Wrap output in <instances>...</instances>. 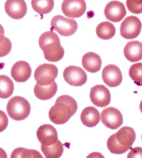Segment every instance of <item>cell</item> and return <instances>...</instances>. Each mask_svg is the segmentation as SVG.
<instances>
[{
    "instance_id": "cell-1",
    "label": "cell",
    "mask_w": 142,
    "mask_h": 158,
    "mask_svg": "<svg viewBox=\"0 0 142 158\" xmlns=\"http://www.w3.org/2000/svg\"><path fill=\"white\" fill-rule=\"evenodd\" d=\"M76 100L68 95H62L56 100L49 112V118L56 125L66 123L77 111Z\"/></svg>"
},
{
    "instance_id": "cell-2",
    "label": "cell",
    "mask_w": 142,
    "mask_h": 158,
    "mask_svg": "<svg viewBox=\"0 0 142 158\" xmlns=\"http://www.w3.org/2000/svg\"><path fill=\"white\" fill-rule=\"evenodd\" d=\"M39 46L44 53L45 59L49 61L57 62L64 56V50L61 45L57 34L52 31H46L40 36Z\"/></svg>"
},
{
    "instance_id": "cell-3",
    "label": "cell",
    "mask_w": 142,
    "mask_h": 158,
    "mask_svg": "<svg viewBox=\"0 0 142 158\" xmlns=\"http://www.w3.org/2000/svg\"><path fill=\"white\" fill-rule=\"evenodd\" d=\"M6 111L9 116L13 120H23L29 116L31 106L30 103L25 98L14 96L8 101Z\"/></svg>"
},
{
    "instance_id": "cell-4",
    "label": "cell",
    "mask_w": 142,
    "mask_h": 158,
    "mask_svg": "<svg viewBox=\"0 0 142 158\" xmlns=\"http://www.w3.org/2000/svg\"><path fill=\"white\" fill-rule=\"evenodd\" d=\"M57 66L53 64L45 63L39 66L34 72V78L37 84L42 86L51 85L58 76Z\"/></svg>"
},
{
    "instance_id": "cell-5",
    "label": "cell",
    "mask_w": 142,
    "mask_h": 158,
    "mask_svg": "<svg viewBox=\"0 0 142 158\" xmlns=\"http://www.w3.org/2000/svg\"><path fill=\"white\" fill-rule=\"evenodd\" d=\"M51 30L62 36H70L77 31V22L72 19H68L58 15L53 17L51 22Z\"/></svg>"
},
{
    "instance_id": "cell-6",
    "label": "cell",
    "mask_w": 142,
    "mask_h": 158,
    "mask_svg": "<svg viewBox=\"0 0 142 158\" xmlns=\"http://www.w3.org/2000/svg\"><path fill=\"white\" fill-rule=\"evenodd\" d=\"M142 23L139 18L130 15L122 21L120 26V35L126 39H133L140 33Z\"/></svg>"
},
{
    "instance_id": "cell-7",
    "label": "cell",
    "mask_w": 142,
    "mask_h": 158,
    "mask_svg": "<svg viewBox=\"0 0 142 158\" xmlns=\"http://www.w3.org/2000/svg\"><path fill=\"white\" fill-rule=\"evenodd\" d=\"M63 76L65 81L71 86H81L87 81V74L82 69L70 66L65 69Z\"/></svg>"
},
{
    "instance_id": "cell-8",
    "label": "cell",
    "mask_w": 142,
    "mask_h": 158,
    "mask_svg": "<svg viewBox=\"0 0 142 158\" xmlns=\"http://www.w3.org/2000/svg\"><path fill=\"white\" fill-rule=\"evenodd\" d=\"M101 118L103 125L110 129H117L123 124V119L121 112L113 107L103 110Z\"/></svg>"
},
{
    "instance_id": "cell-9",
    "label": "cell",
    "mask_w": 142,
    "mask_h": 158,
    "mask_svg": "<svg viewBox=\"0 0 142 158\" xmlns=\"http://www.w3.org/2000/svg\"><path fill=\"white\" fill-rule=\"evenodd\" d=\"M86 5L84 0H65L62 4V11L65 16L79 18L86 11Z\"/></svg>"
},
{
    "instance_id": "cell-10",
    "label": "cell",
    "mask_w": 142,
    "mask_h": 158,
    "mask_svg": "<svg viewBox=\"0 0 142 158\" xmlns=\"http://www.w3.org/2000/svg\"><path fill=\"white\" fill-rule=\"evenodd\" d=\"M90 98L94 105L103 107L109 105L111 100L109 89L103 85H97L90 89Z\"/></svg>"
},
{
    "instance_id": "cell-11",
    "label": "cell",
    "mask_w": 142,
    "mask_h": 158,
    "mask_svg": "<svg viewBox=\"0 0 142 158\" xmlns=\"http://www.w3.org/2000/svg\"><path fill=\"white\" fill-rule=\"evenodd\" d=\"M37 136L41 145L46 146L55 145L58 141L57 131L51 125L41 126L37 130Z\"/></svg>"
},
{
    "instance_id": "cell-12",
    "label": "cell",
    "mask_w": 142,
    "mask_h": 158,
    "mask_svg": "<svg viewBox=\"0 0 142 158\" xmlns=\"http://www.w3.org/2000/svg\"><path fill=\"white\" fill-rule=\"evenodd\" d=\"M102 77L105 83L110 87L119 86L122 81L123 76L120 69L114 64L104 67Z\"/></svg>"
},
{
    "instance_id": "cell-13",
    "label": "cell",
    "mask_w": 142,
    "mask_h": 158,
    "mask_svg": "<svg viewBox=\"0 0 142 158\" xmlns=\"http://www.w3.org/2000/svg\"><path fill=\"white\" fill-rule=\"evenodd\" d=\"M104 13L108 20L114 23H117L122 21L125 17L126 10L122 2L113 1L106 5Z\"/></svg>"
},
{
    "instance_id": "cell-14",
    "label": "cell",
    "mask_w": 142,
    "mask_h": 158,
    "mask_svg": "<svg viewBox=\"0 0 142 158\" xmlns=\"http://www.w3.org/2000/svg\"><path fill=\"white\" fill-rule=\"evenodd\" d=\"M5 10L11 18L19 20L26 15L27 6L23 0H8L5 3Z\"/></svg>"
},
{
    "instance_id": "cell-15",
    "label": "cell",
    "mask_w": 142,
    "mask_h": 158,
    "mask_svg": "<svg viewBox=\"0 0 142 158\" xmlns=\"http://www.w3.org/2000/svg\"><path fill=\"white\" fill-rule=\"evenodd\" d=\"M31 72L32 70L30 64L25 61H18L12 67L11 74L15 81L24 83L30 79Z\"/></svg>"
},
{
    "instance_id": "cell-16",
    "label": "cell",
    "mask_w": 142,
    "mask_h": 158,
    "mask_svg": "<svg viewBox=\"0 0 142 158\" xmlns=\"http://www.w3.org/2000/svg\"><path fill=\"white\" fill-rule=\"evenodd\" d=\"M115 134L117 142L120 145L129 149L135 141V132L130 127H123Z\"/></svg>"
},
{
    "instance_id": "cell-17",
    "label": "cell",
    "mask_w": 142,
    "mask_h": 158,
    "mask_svg": "<svg viewBox=\"0 0 142 158\" xmlns=\"http://www.w3.org/2000/svg\"><path fill=\"white\" fill-rule=\"evenodd\" d=\"M123 52L129 61H139L142 59V43L138 41H131L126 44Z\"/></svg>"
},
{
    "instance_id": "cell-18",
    "label": "cell",
    "mask_w": 142,
    "mask_h": 158,
    "mask_svg": "<svg viewBox=\"0 0 142 158\" xmlns=\"http://www.w3.org/2000/svg\"><path fill=\"white\" fill-rule=\"evenodd\" d=\"M82 66L89 72L94 73L99 72L102 66V60L97 53L88 52L84 54L82 60Z\"/></svg>"
},
{
    "instance_id": "cell-19",
    "label": "cell",
    "mask_w": 142,
    "mask_h": 158,
    "mask_svg": "<svg viewBox=\"0 0 142 158\" xmlns=\"http://www.w3.org/2000/svg\"><path fill=\"white\" fill-rule=\"evenodd\" d=\"M101 115L99 111L94 107L85 108L81 114V120L84 125L92 127L97 126L100 122Z\"/></svg>"
},
{
    "instance_id": "cell-20",
    "label": "cell",
    "mask_w": 142,
    "mask_h": 158,
    "mask_svg": "<svg viewBox=\"0 0 142 158\" xmlns=\"http://www.w3.org/2000/svg\"><path fill=\"white\" fill-rule=\"evenodd\" d=\"M58 86L56 82H53L51 85L42 86L36 84L34 92L35 96L40 100H46L52 98L57 93Z\"/></svg>"
},
{
    "instance_id": "cell-21",
    "label": "cell",
    "mask_w": 142,
    "mask_h": 158,
    "mask_svg": "<svg viewBox=\"0 0 142 158\" xmlns=\"http://www.w3.org/2000/svg\"><path fill=\"white\" fill-rule=\"evenodd\" d=\"M96 31L99 38L106 40L114 37L116 33V28L112 23L109 21H104L97 26Z\"/></svg>"
},
{
    "instance_id": "cell-22",
    "label": "cell",
    "mask_w": 142,
    "mask_h": 158,
    "mask_svg": "<svg viewBox=\"0 0 142 158\" xmlns=\"http://www.w3.org/2000/svg\"><path fill=\"white\" fill-rule=\"evenodd\" d=\"M31 5L35 12L42 15L51 11L54 6V1L53 0H32Z\"/></svg>"
},
{
    "instance_id": "cell-23",
    "label": "cell",
    "mask_w": 142,
    "mask_h": 158,
    "mask_svg": "<svg viewBox=\"0 0 142 158\" xmlns=\"http://www.w3.org/2000/svg\"><path fill=\"white\" fill-rule=\"evenodd\" d=\"M41 148L46 158H59L64 152L63 145L59 140L51 146L41 145Z\"/></svg>"
},
{
    "instance_id": "cell-24",
    "label": "cell",
    "mask_w": 142,
    "mask_h": 158,
    "mask_svg": "<svg viewBox=\"0 0 142 158\" xmlns=\"http://www.w3.org/2000/svg\"><path fill=\"white\" fill-rule=\"evenodd\" d=\"M1 90L0 97L2 99H7L10 98L14 91V83L11 79L6 75L0 76Z\"/></svg>"
},
{
    "instance_id": "cell-25",
    "label": "cell",
    "mask_w": 142,
    "mask_h": 158,
    "mask_svg": "<svg viewBox=\"0 0 142 158\" xmlns=\"http://www.w3.org/2000/svg\"><path fill=\"white\" fill-rule=\"evenodd\" d=\"M107 146L109 151L113 154H123L128 151L129 148L120 145L116 140L115 134L110 136L107 141Z\"/></svg>"
},
{
    "instance_id": "cell-26",
    "label": "cell",
    "mask_w": 142,
    "mask_h": 158,
    "mask_svg": "<svg viewBox=\"0 0 142 158\" xmlns=\"http://www.w3.org/2000/svg\"><path fill=\"white\" fill-rule=\"evenodd\" d=\"M130 77L136 83H142V63L133 64L129 69Z\"/></svg>"
},
{
    "instance_id": "cell-27",
    "label": "cell",
    "mask_w": 142,
    "mask_h": 158,
    "mask_svg": "<svg viewBox=\"0 0 142 158\" xmlns=\"http://www.w3.org/2000/svg\"><path fill=\"white\" fill-rule=\"evenodd\" d=\"M11 158H33V156L31 149L18 148L13 151Z\"/></svg>"
},
{
    "instance_id": "cell-28",
    "label": "cell",
    "mask_w": 142,
    "mask_h": 158,
    "mask_svg": "<svg viewBox=\"0 0 142 158\" xmlns=\"http://www.w3.org/2000/svg\"><path fill=\"white\" fill-rule=\"evenodd\" d=\"M126 6L129 11L132 13L135 14L142 13V0L126 1Z\"/></svg>"
},
{
    "instance_id": "cell-29",
    "label": "cell",
    "mask_w": 142,
    "mask_h": 158,
    "mask_svg": "<svg viewBox=\"0 0 142 158\" xmlns=\"http://www.w3.org/2000/svg\"><path fill=\"white\" fill-rule=\"evenodd\" d=\"M11 49V43L8 38L4 37L1 40V57L7 55Z\"/></svg>"
},
{
    "instance_id": "cell-30",
    "label": "cell",
    "mask_w": 142,
    "mask_h": 158,
    "mask_svg": "<svg viewBox=\"0 0 142 158\" xmlns=\"http://www.w3.org/2000/svg\"><path fill=\"white\" fill-rule=\"evenodd\" d=\"M127 158H142V148L136 147L132 149Z\"/></svg>"
},
{
    "instance_id": "cell-31",
    "label": "cell",
    "mask_w": 142,
    "mask_h": 158,
    "mask_svg": "<svg viewBox=\"0 0 142 158\" xmlns=\"http://www.w3.org/2000/svg\"><path fill=\"white\" fill-rule=\"evenodd\" d=\"M8 125V118L6 114L1 110V132L3 131Z\"/></svg>"
},
{
    "instance_id": "cell-32",
    "label": "cell",
    "mask_w": 142,
    "mask_h": 158,
    "mask_svg": "<svg viewBox=\"0 0 142 158\" xmlns=\"http://www.w3.org/2000/svg\"><path fill=\"white\" fill-rule=\"evenodd\" d=\"M86 158H105V157L99 152H93L90 153Z\"/></svg>"
},
{
    "instance_id": "cell-33",
    "label": "cell",
    "mask_w": 142,
    "mask_h": 158,
    "mask_svg": "<svg viewBox=\"0 0 142 158\" xmlns=\"http://www.w3.org/2000/svg\"><path fill=\"white\" fill-rule=\"evenodd\" d=\"M31 151L32 152L33 158H44L38 151L34 149H31Z\"/></svg>"
},
{
    "instance_id": "cell-34",
    "label": "cell",
    "mask_w": 142,
    "mask_h": 158,
    "mask_svg": "<svg viewBox=\"0 0 142 158\" xmlns=\"http://www.w3.org/2000/svg\"><path fill=\"white\" fill-rule=\"evenodd\" d=\"M140 111L142 113V100L141 101L140 103Z\"/></svg>"
},
{
    "instance_id": "cell-35",
    "label": "cell",
    "mask_w": 142,
    "mask_h": 158,
    "mask_svg": "<svg viewBox=\"0 0 142 158\" xmlns=\"http://www.w3.org/2000/svg\"></svg>"
}]
</instances>
